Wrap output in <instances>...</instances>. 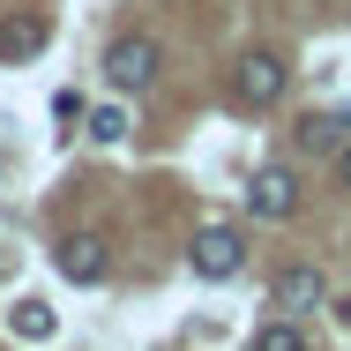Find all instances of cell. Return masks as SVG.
Here are the masks:
<instances>
[{
  "instance_id": "cell-1",
  "label": "cell",
  "mask_w": 351,
  "mask_h": 351,
  "mask_svg": "<svg viewBox=\"0 0 351 351\" xmlns=\"http://www.w3.org/2000/svg\"><path fill=\"white\" fill-rule=\"evenodd\" d=\"M187 262H195V277H239V262H247V247H239V232L232 224H210V232H195V247H187Z\"/></svg>"
},
{
  "instance_id": "cell-2",
  "label": "cell",
  "mask_w": 351,
  "mask_h": 351,
  "mask_svg": "<svg viewBox=\"0 0 351 351\" xmlns=\"http://www.w3.org/2000/svg\"><path fill=\"white\" fill-rule=\"evenodd\" d=\"M105 82H112V90H149V82H157V45H149V38H120V45L105 53Z\"/></svg>"
},
{
  "instance_id": "cell-3",
  "label": "cell",
  "mask_w": 351,
  "mask_h": 351,
  "mask_svg": "<svg viewBox=\"0 0 351 351\" xmlns=\"http://www.w3.org/2000/svg\"><path fill=\"white\" fill-rule=\"evenodd\" d=\"M284 82H291V68H284L277 53H247L239 60V105H277Z\"/></svg>"
},
{
  "instance_id": "cell-4",
  "label": "cell",
  "mask_w": 351,
  "mask_h": 351,
  "mask_svg": "<svg viewBox=\"0 0 351 351\" xmlns=\"http://www.w3.org/2000/svg\"><path fill=\"white\" fill-rule=\"evenodd\" d=\"M247 202H254V217H291L299 210V180H291L284 165H262L254 187H247Z\"/></svg>"
},
{
  "instance_id": "cell-5",
  "label": "cell",
  "mask_w": 351,
  "mask_h": 351,
  "mask_svg": "<svg viewBox=\"0 0 351 351\" xmlns=\"http://www.w3.org/2000/svg\"><path fill=\"white\" fill-rule=\"evenodd\" d=\"M53 262H60V277H68V284H97V277H105V239H90V232H68Z\"/></svg>"
},
{
  "instance_id": "cell-6",
  "label": "cell",
  "mask_w": 351,
  "mask_h": 351,
  "mask_svg": "<svg viewBox=\"0 0 351 351\" xmlns=\"http://www.w3.org/2000/svg\"><path fill=\"white\" fill-rule=\"evenodd\" d=\"M322 299H329V277H322L314 262L277 269V306H291V314H299V306H322Z\"/></svg>"
},
{
  "instance_id": "cell-7",
  "label": "cell",
  "mask_w": 351,
  "mask_h": 351,
  "mask_svg": "<svg viewBox=\"0 0 351 351\" xmlns=\"http://www.w3.org/2000/svg\"><path fill=\"white\" fill-rule=\"evenodd\" d=\"M8 329H15L23 344H53V329H60V314H53L45 299H15V306H8Z\"/></svg>"
},
{
  "instance_id": "cell-8",
  "label": "cell",
  "mask_w": 351,
  "mask_h": 351,
  "mask_svg": "<svg viewBox=\"0 0 351 351\" xmlns=\"http://www.w3.org/2000/svg\"><path fill=\"white\" fill-rule=\"evenodd\" d=\"M344 128H351V120H337V112H306L291 135H299V149H306V157H322V149H344V142H351Z\"/></svg>"
},
{
  "instance_id": "cell-9",
  "label": "cell",
  "mask_w": 351,
  "mask_h": 351,
  "mask_svg": "<svg viewBox=\"0 0 351 351\" xmlns=\"http://www.w3.org/2000/svg\"><path fill=\"white\" fill-rule=\"evenodd\" d=\"M0 53H8V60H30V53H45V23H38V15H23V23H0Z\"/></svg>"
},
{
  "instance_id": "cell-10",
  "label": "cell",
  "mask_w": 351,
  "mask_h": 351,
  "mask_svg": "<svg viewBox=\"0 0 351 351\" xmlns=\"http://www.w3.org/2000/svg\"><path fill=\"white\" fill-rule=\"evenodd\" d=\"M254 351H306V337L291 322H269V329H254Z\"/></svg>"
},
{
  "instance_id": "cell-11",
  "label": "cell",
  "mask_w": 351,
  "mask_h": 351,
  "mask_svg": "<svg viewBox=\"0 0 351 351\" xmlns=\"http://www.w3.org/2000/svg\"><path fill=\"white\" fill-rule=\"evenodd\" d=\"M90 135L105 142V149H112V142L128 135V112H120V105H105V112H90Z\"/></svg>"
},
{
  "instance_id": "cell-12",
  "label": "cell",
  "mask_w": 351,
  "mask_h": 351,
  "mask_svg": "<svg viewBox=\"0 0 351 351\" xmlns=\"http://www.w3.org/2000/svg\"><path fill=\"white\" fill-rule=\"evenodd\" d=\"M337 172H344V187H351V142H344V149H337Z\"/></svg>"
},
{
  "instance_id": "cell-13",
  "label": "cell",
  "mask_w": 351,
  "mask_h": 351,
  "mask_svg": "<svg viewBox=\"0 0 351 351\" xmlns=\"http://www.w3.org/2000/svg\"><path fill=\"white\" fill-rule=\"evenodd\" d=\"M0 269H8V254H0Z\"/></svg>"
}]
</instances>
